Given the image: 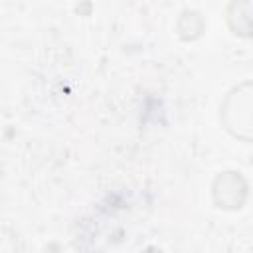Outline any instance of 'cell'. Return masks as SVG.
Wrapping results in <instances>:
<instances>
[{
	"label": "cell",
	"instance_id": "cell-3",
	"mask_svg": "<svg viewBox=\"0 0 253 253\" xmlns=\"http://www.w3.org/2000/svg\"><path fill=\"white\" fill-rule=\"evenodd\" d=\"M251 2H231L227 8V24L233 34L249 38L251 32Z\"/></svg>",
	"mask_w": 253,
	"mask_h": 253
},
{
	"label": "cell",
	"instance_id": "cell-2",
	"mask_svg": "<svg viewBox=\"0 0 253 253\" xmlns=\"http://www.w3.org/2000/svg\"><path fill=\"white\" fill-rule=\"evenodd\" d=\"M247 180L239 172H223L213 180L211 196L213 204L223 210H239L247 200Z\"/></svg>",
	"mask_w": 253,
	"mask_h": 253
},
{
	"label": "cell",
	"instance_id": "cell-1",
	"mask_svg": "<svg viewBox=\"0 0 253 253\" xmlns=\"http://www.w3.org/2000/svg\"><path fill=\"white\" fill-rule=\"evenodd\" d=\"M221 123L227 132L241 140H251V81L233 87L221 103Z\"/></svg>",
	"mask_w": 253,
	"mask_h": 253
},
{
	"label": "cell",
	"instance_id": "cell-4",
	"mask_svg": "<svg viewBox=\"0 0 253 253\" xmlns=\"http://www.w3.org/2000/svg\"><path fill=\"white\" fill-rule=\"evenodd\" d=\"M176 30H178V36L184 42L198 40L202 36V32H204V18L194 10H184L180 14V18H178Z\"/></svg>",
	"mask_w": 253,
	"mask_h": 253
}]
</instances>
